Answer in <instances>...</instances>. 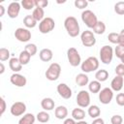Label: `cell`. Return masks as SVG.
I'll use <instances>...</instances> for the list:
<instances>
[{
	"mask_svg": "<svg viewBox=\"0 0 124 124\" xmlns=\"http://www.w3.org/2000/svg\"><path fill=\"white\" fill-rule=\"evenodd\" d=\"M0 103H1V108H1V111H0V114L3 115L4 112H5V110H6V101L4 100L3 97L0 98Z\"/></svg>",
	"mask_w": 124,
	"mask_h": 124,
	"instance_id": "43",
	"label": "cell"
},
{
	"mask_svg": "<svg viewBox=\"0 0 124 124\" xmlns=\"http://www.w3.org/2000/svg\"><path fill=\"white\" fill-rule=\"evenodd\" d=\"M119 45L124 46V28L119 33Z\"/></svg>",
	"mask_w": 124,
	"mask_h": 124,
	"instance_id": "44",
	"label": "cell"
},
{
	"mask_svg": "<svg viewBox=\"0 0 124 124\" xmlns=\"http://www.w3.org/2000/svg\"><path fill=\"white\" fill-rule=\"evenodd\" d=\"M114 12L119 16H123L124 15V1H119V2L115 3Z\"/></svg>",
	"mask_w": 124,
	"mask_h": 124,
	"instance_id": "35",
	"label": "cell"
},
{
	"mask_svg": "<svg viewBox=\"0 0 124 124\" xmlns=\"http://www.w3.org/2000/svg\"><path fill=\"white\" fill-rule=\"evenodd\" d=\"M20 7H21L20 3L16 2V1L11 2L8 6V9H7V13H8L9 17H11V18L17 17L19 15V12H20Z\"/></svg>",
	"mask_w": 124,
	"mask_h": 124,
	"instance_id": "14",
	"label": "cell"
},
{
	"mask_svg": "<svg viewBox=\"0 0 124 124\" xmlns=\"http://www.w3.org/2000/svg\"><path fill=\"white\" fill-rule=\"evenodd\" d=\"M112 57H113V48L110 46H103L100 49V59L101 62L108 65L111 63L112 61Z\"/></svg>",
	"mask_w": 124,
	"mask_h": 124,
	"instance_id": "5",
	"label": "cell"
},
{
	"mask_svg": "<svg viewBox=\"0 0 124 124\" xmlns=\"http://www.w3.org/2000/svg\"><path fill=\"white\" fill-rule=\"evenodd\" d=\"M74 5H75L76 8L82 10V9H85V8L87 7L88 2H87L86 0H76V1L74 2Z\"/></svg>",
	"mask_w": 124,
	"mask_h": 124,
	"instance_id": "38",
	"label": "cell"
},
{
	"mask_svg": "<svg viewBox=\"0 0 124 124\" xmlns=\"http://www.w3.org/2000/svg\"><path fill=\"white\" fill-rule=\"evenodd\" d=\"M14 35L17 41L22 43H26L31 39V32L27 28H23V27L16 28Z\"/></svg>",
	"mask_w": 124,
	"mask_h": 124,
	"instance_id": "10",
	"label": "cell"
},
{
	"mask_svg": "<svg viewBox=\"0 0 124 124\" xmlns=\"http://www.w3.org/2000/svg\"><path fill=\"white\" fill-rule=\"evenodd\" d=\"M36 120V116L33 113H25L18 120V124H34Z\"/></svg>",
	"mask_w": 124,
	"mask_h": 124,
	"instance_id": "22",
	"label": "cell"
},
{
	"mask_svg": "<svg viewBox=\"0 0 124 124\" xmlns=\"http://www.w3.org/2000/svg\"><path fill=\"white\" fill-rule=\"evenodd\" d=\"M115 74L116 76H120V77H124V64H118L115 67Z\"/></svg>",
	"mask_w": 124,
	"mask_h": 124,
	"instance_id": "40",
	"label": "cell"
},
{
	"mask_svg": "<svg viewBox=\"0 0 124 124\" xmlns=\"http://www.w3.org/2000/svg\"><path fill=\"white\" fill-rule=\"evenodd\" d=\"M105 31H106V24L103 21H98L97 24L93 28V33L94 34L101 35V34H104Z\"/></svg>",
	"mask_w": 124,
	"mask_h": 124,
	"instance_id": "31",
	"label": "cell"
},
{
	"mask_svg": "<svg viewBox=\"0 0 124 124\" xmlns=\"http://www.w3.org/2000/svg\"><path fill=\"white\" fill-rule=\"evenodd\" d=\"M75 80H76V83L78 86H85V85H87L89 83V78L84 73H80V74L77 75Z\"/></svg>",
	"mask_w": 124,
	"mask_h": 124,
	"instance_id": "21",
	"label": "cell"
},
{
	"mask_svg": "<svg viewBox=\"0 0 124 124\" xmlns=\"http://www.w3.org/2000/svg\"><path fill=\"white\" fill-rule=\"evenodd\" d=\"M88 90L95 94V93H99L101 91V82L98 80H92L88 83Z\"/></svg>",
	"mask_w": 124,
	"mask_h": 124,
	"instance_id": "28",
	"label": "cell"
},
{
	"mask_svg": "<svg viewBox=\"0 0 124 124\" xmlns=\"http://www.w3.org/2000/svg\"><path fill=\"white\" fill-rule=\"evenodd\" d=\"M20 5L23 7L24 10H27V11L32 10V9L34 10L36 8V6H35V0H22L20 2Z\"/></svg>",
	"mask_w": 124,
	"mask_h": 124,
	"instance_id": "32",
	"label": "cell"
},
{
	"mask_svg": "<svg viewBox=\"0 0 124 124\" xmlns=\"http://www.w3.org/2000/svg\"><path fill=\"white\" fill-rule=\"evenodd\" d=\"M54 115L57 119H66L68 116V109L65 106H58L54 109Z\"/></svg>",
	"mask_w": 124,
	"mask_h": 124,
	"instance_id": "18",
	"label": "cell"
},
{
	"mask_svg": "<svg viewBox=\"0 0 124 124\" xmlns=\"http://www.w3.org/2000/svg\"><path fill=\"white\" fill-rule=\"evenodd\" d=\"M48 5V1L47 0H35V6L39 7V8H46Z\"/></svg>",
	"mask_w": 124,
	"mask_h": 124,
	"instance_id": "41",
	"label": "cell"
},
{
	"mask_svg": "<svg viewBox=\"0 0 124 124\" xmlns=\"http://www.w3.org/2000/svg\"><path fill=\"white\" fill-rule=\"evenodd\" d=\"M95 78H96V80H98L100 82H104L108 78V72L105 69L98 70L95 73Z\"/></svg>",
	"mask_w": 124,
	"mask_h": 124,
	"instance_id": "26",
	"label": "cell"
},
{
	"mask_svg": "<svg viewBox=\"0 0 124 124\" xmlns=\"http://www.w3.org/2000/svg\"><path fill=\"white\" fill-rule=\"evenodd\" d=\"M0 67H1V70H0V74L2 75V74L5 72V66H4L3 62H1V63H0Z\"/></svg>",
	"mask_w": 124,
	"mask_h": 124,
	"instance_id": "48",
	"label": "cell"
},
{
	"mask_svg": "<svg viewBox=\"0 0 124 124\" xmlns=\"http://www.w3.org/2000/svg\"><path fill=\"white\" fill-rule=\"evenodd\" d=\"M32 16L37 20V21H42L44 18H45V11L44 9L42 8H39V7H36L33 12H32Z\"/></svg>",
	"mask_w": 124,
	"mask_h": 124,
	"instance_id": "27",
	"label": "cell"
},
{
	"mask_svg": "<svg viewBox=\"0 0 124 124\" xmlns=\"http://www.w3.org/2000/svg\"><path fill=\"white\" fill-rule=\"evenodd\" d=\"M76 124H88L86 121H84V120H80V121H78Z\"/></svg>",
	"mask_w": 124,
	"mask_h": 124,
	"instance_id": "49",
	"label": "cell"
},
{
	"mask_svg": "<svg viewBox=\"0 0 124 124\" xmlns=\"http://www.w3.org/2000/svg\"><path fill=\"white\" fill-rule=\"evenodd\" d=\"M85 117V111L82 108H76L72 110V118H74L77 121H80L83 120Z\"/></svg>",
	"mask_w": 124,
	"mask_h": 124,
	"instance_id": "24",
	"label": "cell"
},
{
	"mask_svg": "<svg viewBox=\"0 0 124 124\" xmlns=\"http://www.w3.org/2000/svg\"><path fill=\"white\" fill-rule=\"evenodd\" d=\"M108 40L111 43V44H115V45H119V33L116 32H111L108 35Z\"/></svg>",
	"mask_w": 124,
	"mask_h": 124,
	"instance_id": "36",
	"label": "cell"
},
{
	"mask_svg": "<svg viewBox=\"0 0 124 124\" xmlns=\"http://www.w3.org/2000/svg\"><path fill=\"white\" fill-rule=\"evenodd\" d=\"M80 41H81V44L84 46H87V47L93 46L96 44L95 35L90 30H85V31H83L81 33V35H80Z\"/></svg>",
	"mask_w": 124,
	"mask_h": 124,
	"instance_id": "8",
	"label": "cell"
},
{
	"mask_svg": "<svg viewBox=\"0 0 124 124\" xmlns=\"http://www.w3.org/2000/svg\"><path fill=\"white\" fill-rule=\"evenodd\" d=\"M10 55H11V53H10L8 48H6V47H1L0 48V60H1V62H4L8 59L10 60L11 59Z\"/></svg>",
	"mask_w": 124,
	"mask_h": 124,
	"instance_id": "33",
	"label": "cell"
},
{
	"mask_svg": "<svg viewBox=\"0 0 124 124\" xmlns=\"http://www.w3.org/2000/svg\"><path fill=\"white\" fill-rule=\"evenodd\" d=\"M5 14V7L3 5H0V16H3Z\"/></svg>",
	"mask_w": 124,
	"mask_h": 124,
	"instance_id": "47",
	"label": "cell"
},
{
	"mask_svg": "<svg viewBox=\"0 0 124 124\" xmlns=\"http://www.w3.org/2000/svg\"><path fill=\"white\" fill-rule=\"evenodd\" d=\"M60 74H61V66L58 63L53 62L48 66L47 70L45 73V76L46 79L50 81H55L60 77Z\"/></svg>",
	"mask_w": 124,
	"mask_h": 124,
	"instance_id": "3",
	"label": "cell"
},
{
	"mask_svg": "<svg viewBox=\"0 0 124 124\" xmlns=\"http://www.w3.org/2000/svg\"><path fill=\"white\" fill-rule=\"evenodd\" d=\"M113 98V91L109 87H105L99 92V100L103 105H108Z\"/></svg>",
	"mask_w": 124,
	"mask_h": 124,
	"instance_id": "11",
	"label": "cell"
},
{
	"mask_svg": "<svg viewBox=\"0 0 124 124\" xmlns=\"http://www.w3.org/2000/svg\"><path fill=\"white\" fill-rule=\"evenodd\" d=\"M110 123L111 124H122L123 123V118L119 114L112 115L111 118H110Z\"/></svg>",
	"mask_w": 124,
	"mask_h": 124,
	"instance_id": "39",
	"label": "cell"
},
{
	"mask_svg": "<svg viewBox=\"0 0 124 124\" xmlns=\"http://www.w3.org/2000/svg\"><path fill=\"white\" fill-rule=\"evenodd\" d=\"M54 101L49 98V97H46V98H44L42 101H41V107L44 108V110L46 111H48V110H52L54 108Z\"/></svg>",
	"mask_w": 124,
	"mask_h": 124,
	"instance_id": "20",
	"label": "cell"
},
{
	"mask_svg": "<svg viewBox=\"0 0 124 124\" xmlns=\"http://www.w3.org/2000/svg\"><path fill=\"white\" fill-rule=\"evenodd\" d=\"M123 84H124V78L123 77H120V76H115L111 82H110V88L112 91H120L122 88H123Z\"/></svg>",
	"mask_w": 124,
	"mask_h": 124,
	"instance_id": "16",
	"label": "cell"
},
{
	"mask_svg": "<svg viewBox=\"0 0 124 124\" xmlns=\"http://www.w3.org/2000/svg\"><path fill=\"white\" fill-rule=\"evenodd\" d=\"M39 57L43 62H48L53 57V52L49 48H43L39 52Z\"/></svg>",
	"mask_w": 124,
	"mask_h": 124,
	"instance_id": "19",
	"label": "cell"
},
{
	"mask_svg": "<svg viewBox=\"0 0 124 124\" xmlns=\"http://www.w3.org/2000/svg\"><path fill=\"white\" fill-rule=\"evenodd\" d=\"M114 54L116 55L117 58L121 59L124 56V46L122 45H117L115 49H114Z\"/></svg>",
	"mask_w": 124,
	"mask_h": 124,
	"instance_id": "37",
	"label": "cell"
},
{
	"mask_svg": "<svg viewBox=\"0 0 124 124\" xmlns=\"http://www.w3.org/2000/svg\"><path fill=\"white\" fill-rule=\"evenodd\" d=\"M10 81L13 85H15L16 87H24L27 83L26 78L18 73H14L10 78Z\"/></svg>",
	"mask_w": 124,
	"mask_h": 124,
	"instance_id": "12",
	"label": "cell"
},
{
	"mask_svg": "<svg viewBox=\"0 0 124 124\" xmlns=\"http://www.w3.org/2000/svg\"><path fill=\"white\" fill-rule=\"evenodd\" d=\"M76 123L77 122L74 118H66L64 119V122H63V124H76Z\"/></svg>",
	"mask_w": 124,
	"mask_h": 124,
	"instance_id": "46",
	"label": "cell"
},
{
	"mask_svg": "<svg viewBox=\"0 0 124 124\" xmlns=\"http://www.w3.org/2000/svg\"><path fill=\"white\" fill-rule=\"evenodd\" d=\"M99 65H100V62L98 58L95 56H90L87 59H85L83 62H81L80 68L84 74H87V73H91L93 71L98 70Z\"/></svg>",
	"mask_w": 124,
	"mask_h": 124,
	"instance_id": "2",
	"label": "cell"
},
{
	"mask_svg": "<svg viewBox=\"0 0 124 124\" xmlns=\"http://www.w3.org/2000/svg\"><path fill=\"white\" fill-rule=\"evenodd\" d=\"M37 22L38 21L32 16V15H27L23 18V24L27 29L28 28H34L37 25Z\"/></svg>",
	"mask_w": 124,
	"mask_h": 124,
	"instance_id": "25",
	"label": "cell"
},
{
	"mask_svg": "<svg viewBox=\"0 0 124 124\" xmlns=\"http://www.w3.org/2000/svg\"><path fill=\"white\" fill-rule=\"evenodd\" d=\"M55 27V22L52 17L46 16L39 23V31L42 34H47L51 32Z\"/></svg>",
	"mask_w": 124,
	"mask_h": 124,
	"instance_id": "7",
	"label": "cell"
},
{
	"mask_svg": "<svg viewBox=\"0 0 124 124\" xmlns=\"http://www.w3.org/2000/svg\"><path fill=\"white\" fill-rule=\"evenodd\" d=\"M64 27L70 37H78L79 34V24L75 16H68L64 20Z\"/></svg>",
	"mask_w": 124,
	"mask_h": 124,
	"instance_id": "1",
	"label": "cell"
},
{
	"mask_svg": "<svg viewBox=\"0 0 124 124\" xmlns=\"http://www.w3.org/2000/svg\"><path fill=\"white\" fill-rule=\"evenodd\" d=\"M120 60H121V62H122V64H124V56H123V57H122Z\"/></svg>",
	"mask_w": 124,
	"mask_h": 124,
	"instance_id": "50",
	"label": "cell"
},
{
	"mask_svg": "<svg viewBox=\"0 0 124 124\" xmlns=\"http://www.w3.org/2000/svg\"><path fill=\"white\" fill-rule=\"evenodd\" d=\"M116 104L120 107H124V93H118L116 95Z\"/></svg>",
	"mask_w": 124,
	"mask_h": 124,
	"instance_id": "42",
	"label": "cell"
},
{
	"mask_svg": "<svg viewBox=\"0 0 124 124\" xmlns=\"http://www.w3.org/2000/svg\"><path fill=\"white\" fill-rule=\"evenodd\" d=\"M91 124H105V121H104V119H103V118L98 117V118H95V119L92 121V123H91Z\"/></svg>",
	"mask_w": 124,
	"mask_h": 124,
	"instance_id": "45",
	"label": "cell"
},
{
	"mask_svg": "<svg viewBox=\"0 0 124 124\" xmlns=\"http://www.w3.org/2000/svg\"><path fill=\"white\" fill-rule=\"evenodd\" d=\"M87 113L91 118H94V119L98 118L100 116V114H101V108L96 105L89 106L88 109H87Z\"/></svg>",
	"mask_w": 124,
	"mask_h": 124,
	"instance_id": "23",
	"label": "cell"
},
{
	"mask_svg": "<svg viewBox=\"0 0 124 124\" xmlns=\"http://www.w3.org/2000/svg\"><path fill=\"white\" fill-rule=\"evenodd\" d=\"M24 50H26L31 56H34L37 53L38 48H37V46L35 44H27L24 47Z\"/></svg>",
	"mask_w": 124,
	"mask_h": 124,
	"instance_id": "34",
	"label": "cell"
},
{
	"mask_svg": "<svg viewBox=\"0 0 124 124\" xmlns=\"http://www.w3.org/2000/svg\"><path fill=\"white\" fill-rule=\"evenodd\" d=\"M67 58L72 67H78L81 64V57L76 47H70L67 50Z\"/></svg>",
	"mask_w": 124,
	"mask_h": 124,
	"instance_id": "6",
	"label": "cell"
},
{
	"mask_svg": "<svg viewBox=\"0 0 124 124\" xmlns=\"http://www.w3.org/2000/svg\"><path fill=\"white\" fill-rule=\"evenodd\" d=\"M10 111L14 116H20L26 111V105L23 102H16L12 105Z\"/></svg>",
	"mask_w": 124,
	"mask_h": 124,
	"instance_id": "13",
	"label": "cell"
},
{
	"mask_svg": "<svg viewBox=\"0 0 124 124\" xmlns=\"http://www.w3.org/2000/svg\"><path fill=\"white\" fill-rule=\"evenodd\" d=\"M57 92L59 94L60 97H62L63 99H70L72 97V89L66 84V83H59L57 85Z\"/></svg>",
	"mask_w": 124,
	"mask_h": 124,
	"instance_id": "15",
	"label": "cell"
},
{
	"mask_svg": "<svg viewBox=\"0 0 124 124\" xmlns=\"http://www.w3.org/2000/svg\"><path fill=\"white\" fill-rule=\"evenodd\" d=\"M81 20L88 28H92V29L99 21L97 18V16L91 10H84L81 13Z\"/></svg>",
	"mask_w": 124,
	"mask_h": 124,
	"instance_id": "4",
	"label": "cell"
},
{
	"mask_svg": "<svg viewBox=\"0 0 124 124\" xmlns=\"http://www.w3.org/2000/svg\"><path fill=\"white\" fill-rule=\"evenodd\" d=\"M9 67L14 73H18L22 69V64L20 63L19 59L16 57H12L9 60Z\"/></svg>",
	"mask_w": 124,
	"mask_h": 124,
	"instance_id": "17",
	"label": "cell"
},
{
	"mask_svg": "<svg viewBox=\"0 0 124 124\" xmlns=\"http://www.w3.org/2000/svg\"><path fill=\"white\" fill-rule=\"evenodd\" d=\"M77 104L79 108H88L90 105V95L86 90H80L77 95Z\"/></svg>",
	"mask_w": 124,
	"mask_h": 124,
	"instance_id": "9",
	"label": "cell"
},
{
	"mask_svg": "<svg viewBox=\"0 0 124 124\" xmlns=\"http://www.w3.org/2000/svg\"><path fill=\"white\" fill-rule=\"evenodd\" d=\"M49 113L46 112V110H43V111H39L36 115V119L40 122V123H46L48 122L49 120Z\"/></svg>",
	"mask_w": 124,
	"mask_h": 124,
	"instance_id": "29",
	"label": "cell"
},
{
	"mask_svg": "<svg viewBox=\"0 0 124 124\" xmlns=\"http://www.w3.org/2000/svg\"><path fill=\"white\" fill-rule=\"evenodd\" d=\"M30 58H31V55L26 51V50H22L20 53H19V56H18V59L20 61V63L23 65H27L30 61Z\"/></svg>",
	"mask_w": 124,
	"mask_h": 124,
	"instance_id": "30",
	"label": "cell"
}]
</instances>
